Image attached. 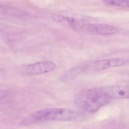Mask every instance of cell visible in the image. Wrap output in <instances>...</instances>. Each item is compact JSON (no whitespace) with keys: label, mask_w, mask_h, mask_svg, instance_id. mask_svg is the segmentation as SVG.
I'll list each match as a JSON object with an SVG mask.
<instances>
[{"label":"cell","mask_w":129,"mask_h":129,"mask_svg":"<svg viewBox=\"0 0 129 129\" xmlns=\"http://www.w3.org/2000/svg\"><path fill=\"white\" fill-rule=\"evenodd\" d=\"M79 114L75 111L64 108H54L38 111L22 120L20 123L29 125L38 123L50 121L76 120Z\"/></svg>","instance_id":"obj_1"},{"label":"cell","mask_w":129,"mask_h":129,"mask_svg":"<svg viewBox=\"0 0 129 129\" xmlns=\"http://www.w3.org/2000/svg\"><path fill=\"white\" fill-rule=\"evenodd\" d=\"M103 87L85 89L77 94L75 104L82 110L93 113L99 110L110 100Z\"/></svg>","instance_id":"obj_2"},{"label":"cell","mask_w":129,"mask_h":129,"mask_svg":"<svg viewBox=\"0 0 129 129\" xmlns=\"http://www.w3.org/2000/svg\"><path fill=\"white\" fill-rule=\"evenodd\" d=\"M74 29L86 34L99 35H109L115 34L117 29L113 26L101 23H93L87 21L78 23Z\"/></svg>","instance_id":"obj_3"},{"label":"cell","mask_w":129,"mask_h":129,"mask_svg":"<svg viewBox=\"0 0 129 129\" xmlns=\"http://www.w3.org/2000/svg\"><path fill=\"white\" fill-rule=\"evenodd\" d=\"M129 62L128 60L120 58L100 60L89 63L83 67L82 70L99 71L123 66Z\"/></svg>","instance_id":"obj_4"},{"label":"cell","mask_w":129,"mask_h":129,"mask_svg":"<svg viewBox=\"0 0 129 129\" xmlns=\"http://www.w3.org/2000/svg\"><path fill=\"white\" fill-rule=\"evenodd\" d=\"M55 67L56 65L52 61H40L26 65L23 67L22 72L28 76L41 75L52 71Z\"/></svg>","instance_id":"obj_5"},{"label":"cell","mask_w":129,"mask_h":129,"mask_svg":"<svg viewBox=\"0 0 129 129\" xmlns=\"http://www.w3.org/2000/svg\"><path fill=\"white\" fill-rule=\"evenodd\" d=\"M103 88L110 99L129 98V85H115Z\"/></svg>","instance_id":"obj_6"},{"label":"cell","mask_w":129,"mask_h":129,"mask_svg":"<svg viewBox=\"0 0 129 129\" xmlns=\"http://www.w3.org/2000/svg\"><path fill=\"white\" fill-rule=\"evenodd\" d=\"M0 13L4 15L19 18H24L28 16L26 13L17 8L7 5H0Z\"/></svg>","instance_id":"obj_7"},{"label":"cell","mask_w":129,"mask_h":129,"mask_svg":"<svg viewBox=\"0 0 129 129\" xmlns=\"http://www.w3.org/2000/svg\"><path fill=\"white\" fill-rule=\"evenodd\" d=\"M107 4L129 8V0H103Z\"/></svg>","instance_id":"obj_8"},{"label":"cell","mask_w":129,"mask_h":129,"mask_svg":"<svg viewBox=\"0 0 129 129\" xmlns=\"http://www.w3.org/2000/svg\"><path fill=\"white\" fill-rule=\"evenodd\" d=\"M9 94V91L6 89H0V100L5 98Z\"/></svg>","instance_id":"obj_9"}]
</instances>
